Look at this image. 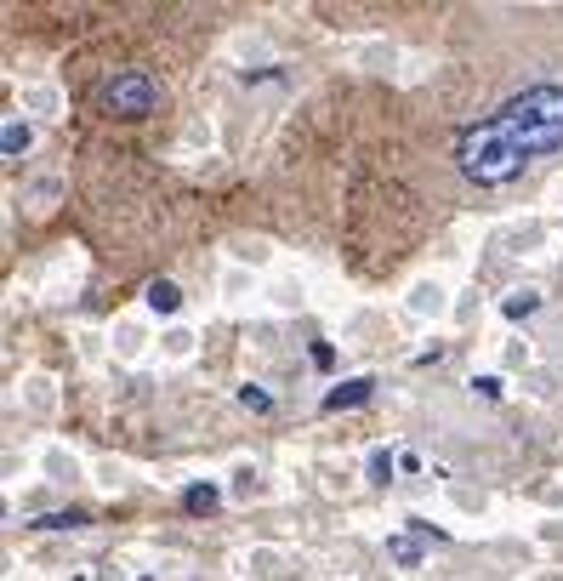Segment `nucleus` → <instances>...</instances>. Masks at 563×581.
<instances>
[{
  "mask_svg": "<svg viewBox=\"0 0 563 581\" xmlns=\"http://www.w3.org/2000/svg\"><path fill=\"white\" fill-rule=\"evenodd\" d=\"M370 394H376V383H370V376H353V383H342V388H330V394H325V411H347V406H365Z\"/></svg>",
  "mask_w": 563,
  "mask_h": 581,
  "instance_id": "3",
  "label": "nucleus"
},
{
  "mask_svg": "<svg viewBox=\"0 0 563 581\" xmlns=\"http://www.w3.org/2000/svg\"><path fill=\"white\" fill-rule=\"evenodd\" d=\"M388 553H393L399 565H421V542H409V536H393V542H388Z\"/></svg>",
  "mask_w": 563,
  "mask_h": 581,
  "instance_id": "9",
  "label": "nucleus"
},
{
  "mask_svg": "<svg viewBox=\"0 0 563 581\" xmlns=\"http://www.w3.org/2000/svg\"><path fill=\"white\" fill-rule=\"evenodd\" d=\"M217 501H222L217 485H194V491L183 496V508H188V513H217Z\"/></svg>",
  "mask_w": 563,
  "mask_h": 581,
  "instance_id": "8",
  "label": "nucleus"
},
{
  "mask_svg": "<svg viewBox=\"0 0 563 581\" xmlns=\"http://www.w3.org/2000/svg\"><path fill=\"white\" fill-rule=\"evenodd\" d=\"M473 394L478 399H501L506 388H501V376H473Z\"/></svg>",
  "mask_w": 563,
  "mask_h": 581,
  "instance_id": "11",
  "label": "nucleus"
},
{
  "mask_svg": "<svg viewBox=\"0 0 563 581\" xmlns=\"http://www.w3.org/2000/svg\"><path fill=\"white\" fill-rule=\"evenodd\" d=\"M0 148H7V160H17L23 148H29V125H23L17 114H7V125H0Z\"/></svg>",
  "mask_w": 563,
  "mask_h": 581,
  "instance_id": "4",
  "label": "nucleus"
},
{
  "mask_svg": "<svg viewBox=\"0 0 563 581\" xmlns=\"http://www.w3.org/2000/svg\"><path fill=\"white\" fill-rule=\"evenodd\" d=\"M535 308H541V296H535V291H512V296L501 302V314H506V319H529Z\"/></svg>",
  "mask_w": 563,
  "mask_h": 581,
  "instance_id": "7",
  "label": "nucleus"
},
{
  "mask_svg": "<svg viewBox=\"0 0 563 581\" xmlns=\"http://www.w3.org/2000/svg\"><path fill=\"white\" fill-rule=\"evenodd\" d=\"M240 406H245V411H256V416H268V411H273V399H268L262 388H240Z\"/></svg>",
  "mask_w": 563,
  "mask_h": 581,
  "instance_id": "10",
  "label": "nucleus"
},
{
  "mask_svg": "<svg viewBox=\"0 0 563 581\" xmlns=\"http://www.w3.org/2000/svg\"><path fill=\"white\" fill-rule=\"evenodd\" d=\"M558 148H563V86H529L524 97L501 104L490 120L467 125L455 143V160L478 189H501L529 160L558 155Z\"/></svg>",
  "mask_w": 563,
  "mask_h": 581,
  "instance_id": "1",
  "label": "nucleus"
},
{
  "mask_svg": "<svg viewBox=\"0 0 563 581\" xmlns=\"http://www.w3.org/2000/svg\"><path fill=\"white\" fill-rule=\"evenodd\" d=\"M97 109L114 120H148L166 109V86L154 81L148 69H114L109 81L97 86Z\"/></svg>",
  "mask_w": 563,
  "mask_h": 581,
  "instance_id": "2",
  "label": "nucleus"
},
{
  "mask_svg": "<svg viewBox=\"0 0 563 581\" xmlns=\"http://www.w3.org/2000/svg\"><path fill=\"white\" fill-rule=\"evenodd\" d=\"M409 302H416V308L427 314V308H439V286H421L416 296H409Z\"/></svg>",
  "mask_w": 563,
  "mask_h": 581,
  "instance_id": "13",
  "label": "nucleus"
},
{
  "mask_svg": "<svg viewBox=\"0 0 563 581\" xmlns=\"http://www.w3.org/2000/svg\"><path fill=\"white\" fill-rule=\"evenodd\" d=\"M370 473L381 479V485H388V473H393V457H388V450H376V457H370Z\"/></svg>",
  "mask_w": 563,
  "mask_h": 581,
  "instance_id": "12",
  "label": "nucleus"
},
{
  "mask_svg": "<svg viewBox=\"0 0 563 581\" xmlns=\"http://www.w3.org/2000/svg\"><path fill=\"white\" fill-rule=\"evenodd\" d=\"M148 308L154 314H176V308H183V291H176L171 280H154L148 286Z\"/></svg>",
  "mask_w": 563,
  "mask_h": 581,
  "instance_id": "5",
  "label": "nucleus"
},
{
  "mask_svg": "<svg viewBox=\"0 0 563 581\" xmlns=\"http://www.w3.org/2000/svg\"><path fill=\"white\" fill-rule=\"evenodd\" d=\"M81 524H91V513H86V508H69V513H40V519H35V530H81Z\"/></svg>",
  "mask_w": 563,
  "mask_h": 581,
  "instance_id": "6",
  "label": "nucleus"
}]
</instances>
